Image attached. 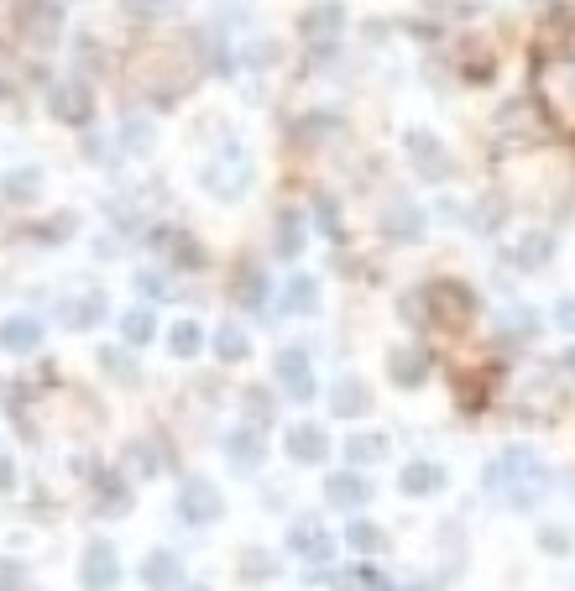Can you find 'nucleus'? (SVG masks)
<instances>
[{
    "label": "nucleus",
    "mask_w": 575,
    "mask_h": 591,
    "mask_svg": "<svg viewBox=\"0 0 575 591\" xmlns=\"http://www.w3.org/2000/svg\"><path fill=\"white\" fill-rule=\"evenodd\" d=\"M142 581H147V591H173V586L183 581L178 555H173V550H152V555L142 560Z\"/></svg>",
    "instance_id": "a211bd4d"
},
{
    "label": "nucleus",
    "mask_w": 575,
    "mask_h": 591,
    "mask_svg": "<svg viewBox=\"0 0 575 591\" xmlns=\"http://www.w3.org/2000/svg\"><path fill=\"white\" fill-rule=\"evenodd\" d=\"M487 492L513 513H534L549 492V461L534 445H508L497 461H487Z\"/></svg>",
    "instance_id": "f257e3e1"
},
{
    "label": "nucleus",
    "mask_w": 575,
    "mask_h": 591,
    "mask_svg": "<svg viewBox=\"0 0 575 591\" xmlns=\"http://www.w3.org/2000/svg\"><path fill=\"white\" fill-rule=\"evenodd\" d=\"M100 367H105L115 382H136V377H142V372H136V361H126V351H115V346L100 351Z\"/></svg>",
    "instance_id": "72a5a7b5"
},
{
    "label": "nucleus",
    "mask_w": 575,
    "mask_h": 591,
    "mask_svg": "<svg viewBox=\"0 0 575 591\" xmlns=\"http://www.w3.org/2000/svg\"><path fill=\"white\" fill-rule=\"evenodd\" d=\"M48 116L63 121V126H89V116H95V95H89L84 79H58L48 89Z\"/></svg>",
    "instance_id": "423d86ee"
},
{
    "label": "nucleus",
    "mask_w": 575,
    "mask_h": 591,
    "mask_svg": "<svg viewBox=\"0 0 575 591\" xmlns=\"http://www.w3.org/2000/svg\"><path fill=\"white\" fill-rule=\"evenodd\" d=\"M325 497H330L335 508L356 513V508L372 503V482H366L361 471H335V476H325Z\"/></svg>",
    "instance_id": "ddd939ff"
},
{
    "label": "nucleus",
    "mask_w": 575,
    "mask_h": 591,
    "mask_svg": "<svg viewBox=\"0 0 575 591\" xmlns=\"http://www.w3.org/2000/svg\"><path fill=\"white\" fill-rule=\"evenodd\" d=\"M539 95L549 105V116L565 131H575V37L549 63H539Z\"/></svg>",
    "instance_id": "f03ea898"
},
{
    "label": "nucleus",
    "mask_w": 575,
    "mask_h": 591,
    "mask_svg": "<svg viewBox=\"0 0 575 591\" xmlns=\"http://www.w3.org/2000/svg\"><path fill=\"white\" fill-rule=\"evenodd\" d=\"M42 346V325L32 320V314H16V320H0V351L11 356H27Z\"/></svg>",
    "instance_id": "dca6fc26"
},
{
    "label": "nucleus",
    "mask_w": 575,
    "mask_h": 591,
    "mask_svg": "<svg viewBox=\"0 0 575 591\" xmlns=\"http://www.w3.org/2000/svg\"><path fill=\"white\" fill-rule=\"evenodd\" d=\"M278 382H283V393L298 398V403H309L319 388H314V367H309V356L304 351H278Z\"/></svg>",
    "instance_id": "9b49d317"
},
{
    "label": "nucleus",
    "mask_w": 575,
    "mask_h": 591,
    "mask_svg": "<svg viewBox=\"0 0 575 591\" xmlns=\"http://www.w3.org/2000/svg\"><path fill=\"white\" fill-rule=\"evenodd\" d=\"M340 27H345L340 0H314V6H309L304 16H298V37H304L314 53H325L330 42H340Z\"/></svg>",
    "instance_id": "0eeeda50"
},
{
    "label": "nucleus",
    "mask_w": 575,
    "mask_h": 591,
    "mask_svg": "<svg viewBox=\"0 0 575 591\" xmlns=\"http://www.w3.org/2000/svg\"><path fill=\"white\" fill-rule=\"evenodd\" d=\"M345 544H351V550H361V555H377L387 539H382V529H377V524H366V518H356V524L345 529Z\"/></svg>",
    "instance_id": "c756f323"
},
{
    "label": "nucleus",
    "mask_w": 575,
    "mask_h": 591,
    "mask_svg": "<svg viewBox=\"0 0 575 591\" xmlns=\"http://www.w3.org/2000/svg\"><path fill=\"white\" fill-rule=\"evenodd\" d=\"M63 32V6L58 0H21L16 6V37L32 48H53Z\"/></svg>",
    "instance_id": "20e7f679"
},
{
    "label": "nucleus",
    "mask_w": 575,
    "mask_h": 591,
    "mask_svg": "<svg viewBox=\"0 0 575 591\" xmlns=\"http://www.w3.org/2000/svg\"><path fill=\"white\" fill-rule=\"evenodd\" d=\"M288 456L298 466H319V461H330V435L319 424H298L288 429Z\"/></svg>",
    "instance_id": "4468645a"
},
{
    "label": "nucleus",
    "mask_w": 575,
    "mask_h": 591,
    "mask_svg": "<svg viewBox=\"0 0 575 591\" xmlns=\"http://www.w3.org/2000/svg\"><path fill=\"white\" fill-rule=\"evenodd\" d=\"M68 320H74L79 330H84V325H100V320H105V293H84V299L74 304V314H68Z\"/></svg>",
    "instance_id": "f704fd0d"
},
{
    "label": "nucleus",
    "mask_w": 575,
    "mask_h": 591,
    "mask_svg": "<svg viewBox=\"0 0 575 591\" xmlns=\"http://www.w3.org/2000/svg\"><path fill=\"white\" fill-rule=\"evenodd\" d=\"M246 414H251V424H272V398L251 388V393H246Z\"/></svg>",
    "instance_id": "58836bf2"
},
{
    "label": "nucleus",
    "mask_w": 575,
    "mask_h": 591,
    "mask_svg": "<svg viewBox=\"0 0 575 591\" xmlns=\"http://www.w3.org/2000/svg\"><path fill=\"white\" fill-rule=\"evenodd\" d=\"M32 189H37V173H16L11 184H6V194H11V199H27Z\"/></svg>",
    "instance_id": "a19ab883"
},
{
    "label": "nucleus",
    "mask_w": 575,
    "mask_h": 591,
    "mask_svg": "<svg viewBox=\"0 0 575 591\" xmlns=\"http://www.w3.org/2000/svg\"><path fill=\"white\" fill-rule=\"evenodd\" d=\"M398 482H403L408 497H429V492H440V487H445V471L434 466V461H408Z\"/></svg>",
    "instance_id": "412c9836"
},
{
    "label": "nucleus",
    "mask_w": 575,
    "mask_h": 591,
    "mask_svg": "<svg viewBox=\"0 0 575 591\" xmlns=\"http://www.w3.org/2000/svg\"><path fill=\"white\" fill-rule=\"evenodd\" d=\"M16 487V466H11V456L0 450V492H11Z\"/></svg>",
    "instance_id": "c03bdc74"
},
{
    "label": "nucleus",
    "mask_w": 575,
    "mask_h": 591,
    "mask_svg": "<svg viewBox=\"0 0 575 591\" xmlns=\"http://www.w3.org/2000/svg\"><path fill=\"white\" fill-rule=\"evenodd\" d=\"M408 152H413V163H419V173L429 178V184L450 178V152L440 147V136H434V131H408Z\"/></svg>",
    "instance_id": "f8f14e48"
},
{
    "label": "nucleus",
    "mask_w": 575,
    "mask_h": 591,
    "mask_svg": "<svg viewBox=\"0 0 575 591\" xmlns=\"http://www.w3.org/2000/svg\"><path fill=\"white\" fill-rule=\"evenodd\" d=\"M79 581L89 591H115V586H121V555H115V544L89 539V550L79 560Z\"/></svg>",
    "instance_id": "6e6552de"
},
{
    "label": "nucleus",
    "mask_w": 575,
    "mask_h": 591,
    "mask_svg": "<svg viewBox=\"0 0 575 591\" xmlns=\"http://www.w3.org/2000/svg\"><path fill=\"white\" fill-rule=\"evenodd\" d=\"M152 335H157L152 309H126V314H121V340H126V346H147Z\"/></svg>",
    "instance_id": "393cba45"
},
{
    "label": "nucleus",
    "mask_w": 575,
    "mask_h": 591,
    "mask_svg": "<svg viewBox=\"0 0 575 591\" xmlns=\"http://www.w3.org/2000/svg\"><path fill=\"white\" fill-rule=\"evenodd\" d=\"M330 408H335V419H361L372 408V388L361 377H340L330 388Z\"/></svg>",
    "instance_id": "2eb2a0df"
},
{
    "label": "nucleus",
    "mask_w": 575,
    "mask_h": 591,
    "mask_svg": "<svg viewBox=\"0 0 575 591\" xmlns=\"http://www.w3.org/2000/svg\"><path fill=\"white\" fill-rule=\"evenodd\" d=\"M288 550L298 555V560H309V565H319V560H330V550H335V539H330V529L319 524V518H298V524L288 529Z\"/></svg>",
    "instance_id": "9d476101"
},
{
    "label": "nucleus",
    "mask_w": 575,
    "mask_h": 591,
    "mask_svg": "<svg viewBox=\"0 0 575 591\" xmlns=\"http://www.w3.org/2000/svg\"><path fill=\"white\" fill-rule=\"evenodd\" d=\"M136 288H142L147 299H168V293H163V278H157V272H136Z\"/></svg>",
    "instance_id": "ea45409f"
},
{
    "label": "nucleus",
    "mask_w": 575,
    "mask_h": 591,
    "mask_svg": "<svg viewBox=\"0 0 575 591\" xmlns=\"http://www.w3.org/2000/svg\"><path fill=\"white\" fill-rule=\"evenodd\" d=\"M539 320L528 309H513V314H502V340H513V346H523V340H534Z\"/></svg>",
    "instance_id": "7c9ffc66"
},
{
    "label": "nucleus",
    "mask_w": 575,
    "mask_h": 591,
    "mask_svg": "<svg viewBox=\"0 0 575 591\" xmlns=\"http://www.w3.org/2000/svg\"><path fill=\"white\" fill-rule=\"evenodd\" d=\"M387 372H393L398 388H424V377H429V356L419 346H398L393 356H387Z\"/></svg>",
    "instance_id": "f3484780"
},
{
    "label": "nucleus",
    "mask_w": 575,
    "mask_h": 591,
    "mask_svg": "<svg viewBox=\"0 0 575 591\" xmlns=\"http://www.w3.org/2000/svg\"><path fill=\"white\" fill-rule=\"evenodd\" d=\"M225 456H230V466H236L241 476L257 471V466H262V440H257V429H236V435H225Z\"/></svg>",
    "instance_id": "aec40b11"
},
{
    "label": "nucleus",
    "mask_w": 575,
    "mask_h": 591,
    "mask_svg": "<svg viewBox=\"0 0 575 591\" xmlns=\"http://www.w3.org/2000/svg\"><path fill=\"white\" fill-rule=\"evenodd\" d=\"M424 314H429L434 325L455 330V325H466L471 314H476V293L466 283H429L424 288Z\"/></svg>",
    "instance_id": "7ed1b4c3"
},
{
    "label": "nucleus",
    "mask_w": 575,
    "mask_h": 591,
    "mask_svg": "<svg viewBox=\"0 0 575 591\" xmlns=\"http://www.w3.org/2000/svg\"><path fill=\"white\" fill-rule=\"evenodd\" d=\"M387 456V440L382 435H351L345 440V461H356V466H372Z\"/></svg>",
    "instance_id": "cd10ccee"
},
{
    "label": "nucleus",
    "mask_w": 575,
    "mask_h": 591,
    "mask_svg": "<svg viewBox=\"0 0 575 591\" xmlns=\"http://www.w3.org/2000/svg\"><path fill=\"white\" fill-rule=\"evenodd\" d=\"M246 184H251V157H246V147L230 142V147L215 157V163L204 168V189L220 194V199H241Z\"/></svg>",
    "instance_id": "39448f33"
},
{
    "label": "nucleus",
    "mask_w": 575,
    "mask_h": 591,
    "mask_svg": "<svg viewBox=\"0 0 575 591\" xmlns=\"http://www.w3.org/2000/svg\"><path fill=\"white\" fill-rule=\"evenodd\" d=\"M382 236H393V241H419V236H424V210H419V204H393V210L382 215Z\"/></svg>",
    "instance_id": "6ab92c4d"
},
{
    "label": "nucleus",
    "mask_w": 575,
    "mask_h": 591,
    "mask_svg": "<svg viewBox=\"0 0 575 591\" xmlns=\"http://www.w3.org/2000/svg\"><path fill=\"white\" fill-rule=\"evenodd\" d=\"M236 304L241 309H262L267 304V272L262 267L241 262V272H236Z\"/></svg>",
    "instance_id": "4be33fe9"
},
{
    "label": "nucleus",
    "mask_w": 575,
    "mask_h": 591,
    "mask_svg": "<svg viewBox=\"0 0 575 591\" xmlns=\"http://www.w3.org/2000/svg\"><path fill=\"white\" fill-rule=\"evenodd\" d=\"M298 252H304V215L283 210L278 215V257H298Z\"/></svg>",
    "instance_id": "b1692460"
},
{
    "label": "nucleus",
    "mask_w": 575,
    "mask_h": 591,
    "mask_svg": "<svg viewBox=\"0 0 575 591\" xmlns=\"http://www.w3.org/2000/svg\"><path fill=\"white\" fill-rule=\"evenodd\" d=\"M246 351H251L246 330H236V325H220V330H215V356H220V361H241Z\"/></svg>",
    "instance_id": "c85d7f7f"
},
{
    "label": "nucleus",
    "mask_w": 575,
    "mask_h": 591,
    "mask_svg": "<svg viewBox=\"0 0 575 591\" xmlns=\"http://www.w3.org/2000/svg\"><path fill=\"white\" fill-rule=\"evenodd\" d=\"M168 351H173L178 361H189V356H199V351H204V330H199L194 320H178V325L168 330Z\"/></svg>",
    "instance_id": "5701e85b"
},
{
    "label": "nucleus",
    "mask_w": 575,
    "mask_h": 591,
    "mask_svg": "<svg viewBox=\"0 0 575 591\" xmlns=\"http://www.w3.org/2000/svg\"><path fill=\"white\" fill-rule=\"evenodd\" d=\"M121 142H126L131 152H152V131H147V121H126Z\"/></svg>",
    "instance_id": "4c0bfd02"
},
{
    "label": "nucleus",
    "mask_w": 575,
    "mask_h": 591,
    "mask_svg": "<svg viewBox=\"0 0 575 591\" xmlns=\"http://www.w3.org/2000/svg\"><path fill=\"white\" fill-rule=\"evenodd\" d=\"M283 293H288V299H283L288 314H314V309H319V283H314V278H293Z\"/></svg>",
    "instance_id": "a878e982"
},
{
    "label": "nucleus",
    "mask_w": 575,
    "mask_h": 591,
    "mask_svg": "<svg viewBox=\"0 0 575 591\" xmlns=\"http://www.w3.org/2000/svg\"><path fill=\"white\" fill-rule=\"evenodd\" d=\"M549 257H555V241H549L544 231L523 236V241H518V252H513V262H518V267H544Z\"/></svg>",
    "instance_id": "bb28decb"
},
{
    "label": "nucleus",
    "mask_w": 575,
    "mask_h": 591,
    "mask_svg": "<svg viewBox=\"0 0 575 591\" xmlns=\"http://www.w3.org/2000/svg\"><path fill=\"white\" fill-rule=\"evenodd\" d=\"M220 492H215V482H204V476H189V482L178 487V518L183 524H215L220 518Z\"/></svg>",
    "instance_id": "1a4fd4ad"
},
{
    "label": "nucleus",
    "mask_w": 575,
    "mask_h": 591,
    "mask_svg": "<svg viewBox=\"0 0 575 591\" xmlns=\"http://www.w3.org/2000/svg\"><path fill=\"white\" fill-rule=\"evenodd\" d=\"M345 591H387V581L372 565H351V571H345Z\"/></svg>",
    "instance_id": "c9c22d12"
},
{
    "label": "nucleus",
    "mask_w": 575,
    "mask_h": 591,
    "mask_svg": "<svg viewBox=\"0 0 575 591\" xmlns=\"http://www.w3.org/2000/svg\"><path fill=\"white\" fill-rule=\"evenodd\" d=\"M163 246H168V257L178 262V267H204V252H199V241L194 236H163Z\"/></svg>",
    "instance_id": "2f4dec72"
},
{
    "label": "nucleus",
    "mask_w": 575,
    "mask_h": 591,
    "mask_svg": "<svg viewBox=\"0 0 575 591\" xmlns=\"http://www.w3.org/2000/svg\"><path fill=\"white\" fill-rule=\"evenodd\" d=\"M539 550H544V555H570V550H575V539H570V529L555 524V529H544V534H539Z\"/></svg>",
    "instance_id": "e433bc0d"
},
{
    "label": "nucleus",
    "mask_w": 575,
    "mask_h": 591,
    "mask_svg": "<svg viewBox=\"0 0 575 591\" xmlns=\"http://www.w3.org/2000/svg\"><path fill=\"white\" fill-rule=\"evenodd\" d=\"M183 591H210V586H183Z\"/></svg>",
    "instance_id": "09e8293b"
},
{
    "label": "nucleus",
    "mask_w": 575,
    "mask_h": 591,
    "mask_svg": "<svg viewBox=\"0 0 575 591\" xmlns=\"http://www.w3.org/2000/svg\"><path fill=\"white\" fill-rule=\"evenodd\" d=\"M560 367H565V372H575V346H570V351L560 356Z\"/></svg>",
    "instance_id": "49530a36"
},
{
    "label": "nucleus",
    "mask_w": 575,
    "mask_h": 591,
    "mask_svg": "<svg viewBox=\"0 0 575 591\" xmlns=\"http://www.w3.org/2000/svg\"><path fill=\"white\" fill-rule=\"evenodd\" d=\"M555 320H560V325H565V330L575 335V299H560V309H555Z\"/></svg>",
    "instance_id": "a18cd8bd"
},
{
    "label": "nucleus",
    "mask_w": 575,
    "mask_h": 591,
    "mask_svg": "<svg viewBox=\"0 0 575 591\" xmlns=\"http://www.w3.org/2000/svg\"><path fill=\"white\" fill-rule=\"evenodd\" d=\"M163 6H168V0H126V11H131V16H157Z\"/></svg>",
    "instance_id": "37998d69"
},
{
    "label": "nucleus",
    "mask_w": 575,
    "mask_h": 591,
    "mask_svg": "<svg viewBox=\"0 0 575 591\" xmlns=\"http://www.w3.org/2000/svg\"><path fill=\"white\" fill-rule=\"evenodd\" d=\"M100 513H126V487L110 471H100Z\"/></svg>",
    "instance_id": "473e14b6"
},
{
    "label": "nucleus",
    "mask_w": 575,
    "mask_h": 591,
    "mask_svg": "<svg viewBox=\"0 0 575 591\" xmlns=\"http://www.w3.org/2000/svg\"><path fill=\"white\" fill-rule=\"evenodd\" d=\"M424 6H429V11H440V6H445V0H424Z\"/></svg>",
    "instance_id": "de8ad7c7"
},
{
    "label": "nucleus",
    "mask_w": 575,
    "mask_h": 591,
    "mask_svg": "<svg viewBox=\"0 0 575 591\" xmlns=\"http://www.w3.org/2000/svg\"><path fill=\"white\" fill-rule=\"evenodd\" d=\"M319 225H325V236H335V241H340V215H335V204H330V199L319 204Z\"/></svg>",
    "instance_id": "79ce46f5"
}]
</instances>
